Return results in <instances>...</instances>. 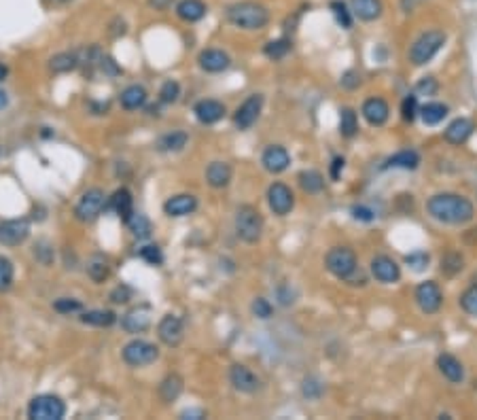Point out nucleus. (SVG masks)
<instances>
[{
	"mask_svg": "<svg viewBox=\"0 0 477 420\" xmlns=\"http://www.w3.org/2000/svg\"><path fill=\"white\" fill-rule=\"evenodd\" d=\"M426 210L435 221L448 225H465L475 217L473 202L460 193H435L429 198Z\"/></svg>",
	"mask_w": 477,
	"mask_h": 420,
	"instance_id": "nucleus-1",
	"label": "nucleus"
},
{
	"mask_svg": "<svg viewBox=\"0 0 477 420\" xmlns=\"http://www.w3.org/2000/svg\"><path fill=\"white\" fill-rule=\"evenodd\" d=\"M227 21L240 30H263L269 24V9L255 0H240L227 7Z\"/></svg>",
	"mask_w": 477,
	"mask_h": 420,
	"instance_id": "nucleus-2",
	"label": "nucleus"
},
{
	"mask_svg": "<svg viewBox=\"0 0 477 420\" xmlns=\"http://www.w3.org/2000/svg\"><path fill=\"white\" fill-rule=\"evenodd\" d=\"M325 268L337 280H344V283L352 285L354 278H357V272H359L357 253L348 247H333L325 257Z\"/></svg>",
	"mask_w": 477,
	"mask_h": 420,
	"instance_id": "nucleus-3",
	"label": "nucleus"
},
{
	"mask_svg": "<svg viewBox=\"0 0 477 420\" xmlns=\"http://www.w3.org/2000/svg\"><path fill=\"white\" fill-rule=\"evenodd\" d=\"M233 225H235V234L240 240H244L246 244H257L263 236V217L261 213L251 206V204H242L240 208L235 210V219H233Z\"/></svg>",
	"mask_w": 477,
	"mask_h": 420,
	"instance_id": "nucleus-4",
	"label": "nucleus"
},
{
	"mask_svg": "<svg viewBox=\"0 0 477 420\" xmlns=\"http://www.w3.org/2000/svg\"><path fill=\"white\" fill-rule=\"evenodd\" d=\"M448 37L444 30H426L414 41L410 47V62L414 66H424L429 64L441 49H444Z\"/></svg>",
	"mask_w": 477,
	"mask_h": 420,
	"instance_id": "nucleus-5",
	"label": "nucleus"
},
{
	"mask_svg": "<svg viewBox=\"0 0 477 420\" xmlns=\"http://www.w3.org/2000/svg\"><path fill=\"white\" fill-rule=\"evenodd\" d=\"M66 416V403L51 393H43L32 397L28 403V418L30 420H62Z\"/></svg>",
	"mask_w": 477,
	"mask_h": 420,
	"instance_id": "nucleus-6",
	"label": "nucleus"
},
{
	"mask_svg": "<svg viewBox=\"0 0 477 420\" xmlns=\"http://www.w3.org/2000/svg\"><path fill=\"white\" fill-rule=\"evenodd\" d=\"M121 357L129 367H145V365H151L159 359V348L153 342L136 338L123 346Z\"/></svg>",
	"mask_w": 477,
	"mask_h": 420,
	"instance_id": "nucleus-7",
	"label": "nucleus"
},
{
	"mask_svg": "<svg viewBox=\"0 0 477 420\" xmlns=\"http://www.w3.org/2000/svg\"><path fill=\"white\" fill-rule=\"evenodd\" d=\"M105 206H107L105 191H102L100 187H91L79 198V202L75 206V217L83 223H93L102 215Z\"/></svg>",
	"mask_w": 477,
	"mask_h": 420,
	"instance_id": "nucleus-8",
	"label": "nucleus"
},
{
	"mask_svg": "<svg viewBox=\"0 0 477 420\" xmlns=\"http://www.w3.org/2000/svg\"><path fill=\"white\" fill-rule=\"evenodd\" d=\"M267 206L274 215L287 217L291 215V210L295 208V193L289 185L285 183H271L267 189Z\"/></svg>",
	"mask_w": 477,
	"mask_h": 420,
	"instance_id": "nucleus-9",
	"label": "nucleus"
},
{
	"mask_svg": "<svg viewBox=\"0 0 477 420\" xmlns=\"http://www.w3.org/2000/svg\"><path fill=\"white\" fill-rule=\"evenodd\" d=\"M414 299L424 314H437L441 306H444V293H441V287L435 280H424V283H420L416 287Z\"/></svg>",
	"mask_w": 477,
	"mask_h": 420,
	"instance_id": "nucleus-10",
	"label": "nucleus"
},
{
	"mask_svg": "<svg viewBox=\"0 0 477 420\" xmlns=\"http://www.w3.org/2000/svg\"><path fill=\"white\" fill-rule=\"evenodd\" d=\"M229 382L237 393H244V395H255L257 391H261V378L251 367H246L242 363L231 365Z\"/></svg>",
	"mask_w": 477,
	"mask_h": 420,
	"instance_id": "nucleus-11",
	"label": "nucleus"
},
{
	"mask_svg": "<svg viewBox=\"0 0 477 420\" xmlns=\"http://www.w3.org/2000/svg\"><path fill=\"white\" fill-rule=\"evenodd\" d=\"M263 111V96L261 94H253L249 96L240 107L235 109L233 113V123L237 130H249L257 123V119L261 117Z\"/></svg>",
	"mask_w": 477,
	"mask_h": 420,
	"instance_id": "nucleus-12",
	"label": "nucleus"
},
{
	"mask_svg": "<svg viewBox=\"0 0 477 420\" xmlns=\"http://www.w3.org/2000/svg\"><path fill=\"white\" fill-rule=\"evenodd\" d=\"M30 236L28 219H9L0 223V244L3 247H19Z\"/></svg>",
	"mask_w": 477,
	"mask_h": 420,
	"instance_id": "nucleus-13",
	"label": "nucleus"
},
{
	"mask_svg": "<svg viewBox=\"0 0 477 420\" xmlns=\"http://www.w3.org/2000/svg\"><path fill=\"white\" fill-rule=\"evenodd\" d=\"M369 270H371V276L376 278L378 283H382V285H393V283H399V280H401V268L388 255L373 257Z\"/></svg>",
	"mask_w": 477,
	"mask_h": 420,
	"instance_id": "nucleus-14",
	"label": "nucleus"
},
{
	"mask_svg": "<svg viewBox=\"0 0 477 420\" xmlns=\"http://www.w3.org/2000/svg\"><path fill=\"white\" fill-rule=\"evenodd\" d=\"M157 335L165 346L177 348L185 338V325L179 317H174V314H165V317L157 323Z\"/></svg>",
	"mask_w": 477,
	"mask_h": 420,
	"instance_id": "nucleus-15",
	"label": "nucleus"
},
{
	"mask_svg": "<svg viewBox=\"0 0 477 420\" xmlns=\"http://www.w3.org/2000/svg\"><path fill=\"white\" fill-rule=\"evenodd\" d=\"M195 210H197V198L191 193H179V195H172L163 202V213L168 217H174V219L193 215Z\"/></svg>",
	"mask_w": 477,
	"mask_h": 420,
	"instance_id": "nucleus-16",
	"label": "nucleus"
},
{
	"mask_svg": "<svg viewBox=\"0 0 477 420\" xmlns=\"http://www.w3.org/2000/svg\"><path fill=\"white\" fill-rule=\"evenodd\" d=\"M361 113L369 125H376V128L384 125L390 117V109H388L386 100L382 98H367L361 107Z\"/></svg>",
	"mask_w": 477,
	"mask_h": 420,
	"instance_id": "nucleus-17",
	"label": "nucleus"
},
{
	"mask_svg": "<svg viewBox=\"0 0 477 420\" xmlns=\"http://www.w3.org/2000/svg\"><path fill=\"white\" fill-rule=\"evenodd\" d=\"M193 113H195V117H197V121L199 123H204V125H213V123H217V121H221L223 117H225V104L223 102H219V100H199L195 107H193Z\"/></svg>",
	"mask_w": 477,
	"mask_h": 420,
	"instance_id": "nucleus-18",
	"label": "nucleus"
},
{
	"mask_svg": "<svg viewBox=\"0 0 477 420\" xmlns=\"http://www.w3.org/2000/svg\"><path fill=\"white\" fill-rule=\"evenodd\" d=\"M261 164H263V168H265L267 172H271V174H280V172H285V170L291 166V155H289V151H287L285 147H280V145H271V147H267V149L263 151Z\"/></svg>",
	"mask_w": 477,
	"mask_h": 420,
	"instance_id": "nucleus-19",
	"label": "nucleus"
},
{
	"mask_svg": "<svg viewBox=\"0 0 477 420\" xmlns=\"http://www.w3.org/2000/svg\"><path fill=\"white\" fill-rule=\"evenodd\" d=\"M121 327L127 333H145L151 327V310H149V306L132 308L121 319Z\"/></svg>",
	"mask_w": 477,
	"mask_h": 420,
	"instance_id": "nucleus-20",
	"label": "nucleus"
},
{
	"mask_svg": "<svg viewBox=\"0 0 477 420\" xmlns=\"http://www.w3.org/2000/svg\"><path fill=\"white\" fill-rule=\"evenodd\" d=\"M199 68L206 70V73H223L229 68L231 60L223 49H204L197 58Z\"/></svg>",
	"mask_w": 477,
	"mask_h": 420,
	"instance_id": "nucleus-21",
	"label": "nucleus"
},
{
	"mask_svg": "<svg viewBox=\"0 0 477 420\" xmlns=\"http://www.w3.org/2000/svg\"><path fill=\"white\" fill-rule=\"evenodd\" d=\"M350 11L361 21H376L384 13L382 0H350Z\"/></svg>",
	"mask_w": 477,
	"mask_h": 420,
	"instance_id": "nucleus-22",
	"label": "nucleus"
},
{
	"mask_svg": "<svg viewBox=\"0 0 477 420\" xmlns=\"http://www.w3.org/2000/svg\"><path fill=\"white\" fill-rule=\"evenodd\" d=\"M437 369L441 371V376H444L452 384H460L465 380V367H462V363L454 355H450V353H444V355L437 357Z\"/></svg>",
	"mask_w": 477,
	"mask_h": 420,
	"instance_id": "nucleus-23",
	"label": "nucleus"
},
{
	"mask_svg": "<svg viewBox=\"0 0 477 420\" xmlns=\"http://www.w3.org/2000/svg\"><path fill=\"white\" fill-rule=\"evenodd\" d=\"M473 130H475V125H473L471 119L458 117V119H454V121L446 128L444 138L448 140L450 145H465L467 140L473 136Z\"/></svg>",
	"mask_w": 477,
	"mask_h": 420,
	"instance_id": "nucleus-24",
	"label": "nucleus"
},
{
	"mask_svg": "<svg viewBox=\"0 0 477 420\" xmlns=\"http://www.w3.org/2000/svg\"><path fill=\"white\" fill-rule=\"evenodd\" d=\"M109 204H111V208L115 210V215H117L123 223H127V221L132 219V215H134V198H132V191H129L127 187H119V189L111 195Z\"/></svg>",
	"mask_w": 477,
	"mask_h": 420,
	"instance_id": "nucleus-25",
	"label": "nucleus"
},
{
	"mask_svg": "<svg viewBox=\"0 0 477 420\" xmlns=\"http://www.w3.org/2000/svg\"><path fill=\"white\" fill-rule=\"evenodd\" d=\"M233 170L227 161H213L206 168V183L213 189H225L231 183Z\"/></svg>",
	"mask_w": 477,
	"mask_h": 420,
	"instance_id": "nucleus-26",
	"label": "nucleus"
},
{
	"mask_svg": "<svg viewBox=\"0 0 477 420\" xmlns=\"http://www.w3.org/2000/svg\"><path fill=\"white\" fill-rule=\"evenodd\" d=\"M85 270H87V276L93 280V283H96V285H100V283H105V280L111 276V261H109V257H107V255H102V253H93V255L87 259Z\"/></svg>",
	"mask_w": 477,
	"mask_h": 420,
	"instance_id": "nucleus-27",
	"label": "nucleus"
},
{
	"mask_svg": "<svg viewBox=\"0 0 477 420\" xmlns=\"http://www.w3.org/2000/svg\"><path fill=\"white\" fill-rule=\"evenodd\" d=\"M147 98H149V94H147V89L143 85H129V87H125L119 94V102H121V107L125 111H138V109H143L145 104H147Z\"/></svg>",
	"mask_w": 477,
	"mask_h": 420,
	"instance_id": "nucleus-28",
	"label": "nucleus"
},
{
	"mask_svg": "<svg viewBox=\"0 0 477 420\" xmlns=\"http://www.w3.org/2000/svg\"><path fill=\"white\" fill-rule=\"evenodd\" d=\"M185 389V382L179 374H168L161 382H159V397L163 403H172L181 397Z\"/></svg>",
	"mask_w": 477,
	"mask_h": 420,
	"instance_id": "nucleus-29",
	"label": "nucleus"
},
{
	"mask_svg": "<svg viewBox=\"0 0 477 420\" xmlns=\"http://www.w3.org/2000/svg\"><path fill=\"white\" fill-rule=\"evenodd\" d=\"M208 13L206 5L201 3V0H181L177 5V15L179 19L187 21V24H195L199 19H204Z\"/></svg>",
	"mask_w": 477,
	"mask_h": 420,
	"instance_id": "nucleus-30",
	"label": "nucleus"
},
{
	"mask_svg": "<svg viewBox=\"0 0 477 420\" xmlns=\"http://www.w3.org/2000/svg\"><path fill=\"white\" fill-rule=\"evenodd\" d=\"M75 68H79V55H77V51H62V53H55L49 60V70H51L53 75L73 73Z\"/></svg>",
	"mask_w": 477,
	"mask_h": 420,
	"instance_id": "nucleus-31",
	"label": "nucleus"
},
{
	"mask_svg": "<svg viewBox=\"0 0 477 420\" xmlns=\"http://www.w3.org/2000/svg\"><path fill=\"white\" fill-rule=\"evenodd\" d=\"M79 319L83 325L91 327H113L117 323V314L113 310H85Z\"/></svg>",
	"mask_w": 477,
	"mask_h": 420,
	"instance_id": "nucleus-32",
	"label": "nucleus"
},
{
	"mask_svg": "<svg viewBox=\"0 0 477 420\" xmlns=\"http://www.w3.org/2000/svg\"><path fill=\"white\" fill-rule=\"evenodd\" d=\"M450 109L441 102H426L424 107H420V119L424 125H437L448 117Z\"/></svg>",
	"mask_w": 477,
	"mask_h": 420,
	"instance_id": "nucleus-33",
	"label": "nucleus"
},
{
	"mask_svg": "<svg viewBox=\"0 0 477 420\" xmlns=\"http://www.w3.org/2000/svg\"><path fill=\"white\" fill-rule=\"evenodd\" d=\"M418 166H420V155L412 149L390 155L384 164V168H401V170H416Z\"/></svg>",
	"mask_w": 477,
	"mask_h": 420,
	"instance_id": "nucleus-34",
	"label": "nucleus"
},
{
	"mask_svg": "<svg viewBox=\"0 0 477 420\" xmlns=\"http://www.w3.org/2000/svg\"><path fill=\"white\" fill-rule=\"evenodd\" d=\"M297 181H299V185H301V189L305 193L316 195V193H321L325 189V177H323L318 170H303V172H299Z\"/></svg>",
	"mask_w": 477,
	"mask_h": 420,
	"instance_id": "nucleus-35",
	"label": "nucleus"
},
{
	"mask_svg": "<svg viewBox=\"0 0 477 420\" xmlns=\"http://www.w3.org/2000/svg\"><path fill=\"white\" fill-rule=\"evenodd\" d=\"M187 140H189V136L185 132H170L157 140V149L163 153H177V151H183L187 147Z\"/></svg>",
	"mask_w": 477,
	"mask_h": 420,
	"instance_id": "nucleus-36",
	"label": "nucleus"
},
{
	"mask_svg": "<svg viewBox=\"0 0 477 420\" xmlns=\"http://www.w3.org/2000/svg\"><path fill=\"white\" fill-rule=\"evenodd\" d=\"M357 132H359V115L354 109L344 107L339 111V134L344 138H354Z\"/></svg>",
	"mask_w": 477,
	"mask_h": 420,
	"instance_id": "nucleus-37",
	"label": "nucleus"
},
{
	"mask_svg": "<svg viewBox=\"0 0 477 420\" xmlns=\"http://www.w3.org/2000/svg\"><path fill=\"white\" fill-rule=\"evenodd\" d=\"M125 225L129 227V231H132V236H134V238H138V240H147V238H151L153 225H151V221H149L143 213H134V215H132V219H129Z\"/></svg>",
	"mask_w": 477,
	"mask_h": 420,
	"instance_id": "nucleus-38",
	"label": "nucleus"
},
{
	"mask_svg": "<svg viewBox=\"0 0 477 420\" xmlns=\"http://www.w3.org/2000/svg\"><path fill=\"white\" fill-rule=\"evenodd\" d=\"M329 9H331V13H333V17H335V21L342 26L344 30H350L352 28V24H354V15H352V11L348 9V5L346 3H342V0H333V3L329 5Z\"/></svg>",
	"mask_w": 477,
	"mask_h": 420,
	"instance_id": "nucleus-39",
	"label": "nucleus"
},
{
	"mask_svg": "<svg viewBox=\"0 0 477 420\" xmlns=\"http://www.w3.org/2000/svg\"><path fill=\"white\" fill-rule=\"evenodd\" d=\"M462 268H465V259L456 251H450V253H446L444 257H441V274H446V276L452 278V276L460 274Z\"/></svg>",
	"mask_w": 477,
	"mask_h": 420,
	"instance_id": "nucleus-40",
	"label": "nucleus"
},
{
	"mask_svg": "<svg viewBox=\"0 0 477 420\" xmlns=\"http://www.w3.org/2000/svg\"><path fill=\"white\" fill-rule=\"evenodd\" d=\"M291 47H293L291 39H276V41H269V43L263 47V53H265L269 60H282V58L289 55Z\"/></svg>",
	"mask_w": 477,
	"mask_h": 420,
	"instance_id": "nucleus-41",
	"label": "nucleus"
},
{
	"mask_svg": "<svg viewBox=\"0 0 477 420\" xmlns=\"http://www.w3.org/2000/svg\"><path fill=\"white\" fill-rule=\"evenodd\" d=\"M15 280V268L9 257L0 255V293H7L13 287Z\"/></svg>",
	"mask_w": 477,
	"mask_h": 420,
	"instance_id": "nucleus-42",
	"label": "nucleus"
},
{
	"mask_svg": "<svg viewBox=\"0 0 477 420\" xmlns=\"http://www.w3.org/2000/svg\"><path fill=\"white\" fill-rule=\"evenodd\" d=\"M418 115H420V107H418V96H416V94L405 96V98H403V102H401V117H403V121H407V123H414Z\"/></svg>",
	"mask_w": 477,
	"mask_h": 420,
	"instance_id": "nucleus-43",
	"label": "nucleus"
},
{
	"mask_svg": "<svg viewBox=\"0 0 477 420\" xmlns=\"http://www.w3.org/2000/svg\"><path fill=\"white\" fill-rule=\"evenodd\" d=\"M431 263V257L426 251H414L410 255H405V265L412 272H424Z\"/></svg>",
	"mask_w": 477,
	"mask_h": 420,
	"instance_id": "nucleus-44",
	"label": "nucleus"
},
{
	"mask_svg": "<svg viewBox=\"0 0 477 420\" xmlns=\"http://www.w3.org/2000/svg\"><path fill=\"white\" fill-rule=\"evenodd\" d=\"M179 96H181V85L177 81H172V79L165 81L161 85V89H159V100L163 104H174L179 100Z\"/></svg>",
	"mask_w": 477,
	"mask_h": 420,
	"instance_id": "nucleus-45",
	"label": "nucleus"
},
{
	"mask_svg": "<svg viewBox=\"0 0 477 420\" xmlns=\"http://www.w3.org/2000/svg\"><path fill=\"white\" fill-rule=\"evenodd\" d=\"M53 310L60 314H75V312L83 310V304L75 297H60L53 301Z\"/></svg>",
	"mask_w": 477,
	"mask_h": 420,
	"instance_id": "nucleus-46",
	"label": "nucleus"
},
{
	"mask_svg": "<svg viewBox=\"0 0 477 420\" xmlns=\"http://www.w3.org/2000/svg\"><path fill=\"white\" fill-rule=\"evenodd\" d=\"M301 391H303V397H305V399L316 401V399H321V395H323L325 387H323V382H321V380H316V378H305V380H303Z\"/></svg>",
	"mask_w": 477,
	"mask_h": 420,
	"instance_id": "nucleus-47",
	"label": "nucleus"
},
{
	"mask_svg": "<svg viewBox=\"0 0 477 420\" xmlns=\"http://www.w3.org/2000/svg\"><path fill=\"white\" fill-rule=\"evenodd\" d=\"M460 308L471 314V317H477V285L469 287L462 295H460Z\"/></svg>",
	"mask_w": 477,
	"mask_h": 420,
	"instance_id": "nucleus-48",
	"label": "nucleus"
},
{
	"mask_svg": "<svg viewBox=\"0 0 477 420\" xmlns=\"http://www.w3.org/2000/svg\"><path fill=\"white\" fill-rule=\"evenodd\" d=\"M141 259H145L149 265H161L163 263V253L157 244H147V247L141 249Z\"/></svg>",
	"mask_w": 477,
	"mask_h": 420,
	"instance_id": "nucleus-49",
	"label": "nucleus"
},
{
	"mask_svg": "<svg viewBox=\"0 0 477 420\" xmlns=\"http://www.w3.org/2000/svg\"><path fill=\"white\" fill-rule=\"evenodd\" d=\"M253 314L261 321H267V319H271V314H274V306H271L265 297H257L253 301Z\"/></svg>",
	"mask_w": 477,
	"mask_h": 420,
	"instance_id": "nucleus-50",
	"label": "nucleus"
},
{
	"mask_svg": "<svg viewBox=\"0 0 477 420\" xmlns=\"http://www.w3.org/2000/svg\"><path fill=\"white\" fill-rule=\"evenodd\" d=\"M437 89H439L437 79H433V77H424V79H420V81L416 83L414 94H416V96H435V94H437Z\"/></svg>",
	"mask_w": 477,
	"mask_h": 420,
	"instance_id": "nucleus-51",
	"label": "nucleus"
},
{
	"mask_svg": "<svg viewBox=\"0 0 477 420\" xmlns=\"http://www.w3.org/2000/svg\"><path fill=\"white\" fill-rule=\"evenodd\" d=\"M34 257H37L43 265H49L53 261V249L47 242H39L37 247H34Z\"/></svg>",
	"mask_w": 477,
	"mask_h": 420,
	"instance_id": "nucleus-52",
	"label": "nucleus"
},
{
	"mask_svg": "<svg viewBox=\"0 0 477 420\" xmlns=\"http://www.w3.org/2000/svg\"><path fill=\"white\" fill-rule=\"evenodd\" d=\"M109 299L113 301V304H127L129 299H132V289L127 287V285H119V287H115L113 291H111V295H109Z\"/></svg>",
	"mask_w": 477,
	"mask_h": 420,
	"instance_id": "nucleus-53",
	"label": "nucleus"
},
{
	"mask_svg": "<svg viewBox=\"0 0 477 420\" xmlns=\"http://www.w3.org/2000/svg\"><path fill=\"white\" fill-rule=\"evenodd\" d=\"M352 217H354L357 221H365V223H369V221L376 219V215H373V210L367 208V206H354V208H352Z\"/></svg>",
	"mask_w": 477,
	"mask_h": 420,
	"instance_id": "nucleus-54",
	"label": "nucleus"
},
{
	"mask_svg": "<svg viewBox=\"0 0 477 420\" xmlns=\"http://www.w3.org/2000/svg\"><path fill=\"white\" fill-rule=\"evenodd\" d=\"M344 168H346V159H344V157H335V159L331 161V168H329L331 179H333V181H337V179H339V174L344 172Z\"/></svg>",
	"mask_w": 477,
	"mask_h": 420,
	"instance_id": "nucleus-55",
	"label": "nucleus"
},
{
	"mask_svg": "<svg viewBox=\"0 0 477 420\" xmlns=\"http://www.w3.org/2000/svg\"><path fill=\"white\" fill-rule=\"evenodd\" d=\"M359 83H361V77H359V73H354V70H348V73L342 77V85L346 89H357Z\"/></svg>",
	"mask_w": 477,
	"mask_h": 420,
	"instance_id": "nucleus-56",
	"label": "nucleus"
},
{
	"mask_svg": "<svg viewBox=\"0 0 477 420\" xmlns=\"http://www.w3.org/2000/svg\"><path fill=\"white\" fill-rule=\"evenodd\" d=\"M149 7L155 9V11H168L170 7L174 5V0H147Z\"/></svg>",
	"mask_w": 477,
	"mask_h": 420,
	"instance_id": "nucleus-57",
	"label": "nucleus"
},
{
	"mask_svg": "<svg viewBox=\"0 0 477 420\" xmlns=\"http://www.w3.org/2000/svg\"><path fill=\"white\" fill-rule=\"evenodd\" d=\"M181 418H193V420H197V418H206V414H204V410H187V412L181 414Z\"/></svg>",
	"mask_w": 477,
	"mask_h": 420,
	"instance_id": "nucleus-58",
	"label": "nucleus"
},
{
	"mask_svg": "<svg viewBox=\"0 0 477 420\" xmlns=\"http://www.w3.org/2000/svg\"><path fill=\"white\" fill-rule=\"evenodd\" d=\"M7 77H9V68H7V66H5L3 62H0V83H3V81H5Z\"/></svg>",
	"mask_w": 477,
	"mask_h": 420,
	"instance_id": "nucleus-59",
	"label": "nucleus"
},
{
	"mask_svg": "<svg viewBox=\"0 0 477 420\" xmlns=\"http://www.w3.org/2000/svg\"><path fill=\"white\" fill-rule=\"evenodd\" d=\"M53 5H68V3H73V0H51Z\"/></svg>",
	"mask_w": 477,
	"mask_h": 420,
	"instance_id": "nucleus-60",
	"label": "nucleus"
}]
</instances>
